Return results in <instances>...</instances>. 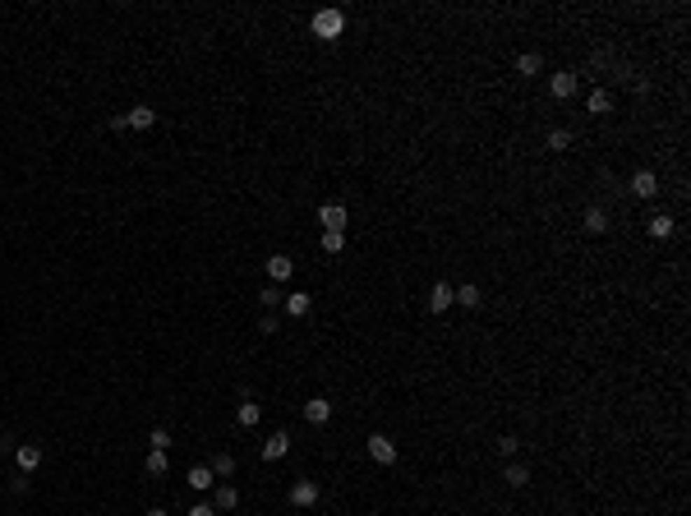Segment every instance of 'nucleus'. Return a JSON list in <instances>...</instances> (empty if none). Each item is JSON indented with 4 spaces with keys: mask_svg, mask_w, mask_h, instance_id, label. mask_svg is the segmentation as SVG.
Here are the masks:
<instances>
[{
    "mask_svg": "<svg viewBox=\"0 0 691 516\" xmlns=\"http://www.w3.org/2000/svg\"><path fill=\"white\" fill-rule=\"evenodd\" d=\"M258 415H263V406H258V401H249V396H244V401H240V410H235L240 428H253V424H258Z\"/></svg>",
    "mask_w": 691,
    "mask_h": 516,
    "instance_id": "6ab92c4d",
    "label": "nucleus"
},
{
    "mask_svg": "<svg viewBox=\"0 0 691 516\" xmlns=\"http://www.w3.org/2000/svg\"><path fill=\"white\" fill-rule=\"evenodd\" d=\"M585 111H590V116H608V111H613V97H608V88H594L590 97H585Z\"/></svg>",
    "mask_w": 691,
    "mask_h": 516,
    "instance_id": "dca6fc26",
    "label": "nucleus"
},
{
    "mask_svg": "<svg viewBox=\"0 0 691 516\" xmlns=\"http://www.w3.org/2000/svg\"><path fill=\"white\" fill-rule=\"evenodd\" d=\"M516 447H521V442H516V438H512V433H503V438H498V452H503L507 461H512V456H516Z\"/></svg>",
    "mask_w": 691,
    "mask_h": 516,
    "instance_id": "c85d7f7f",
    "label": "nucleus"
},
{
    "mask_svg": "<svg viewBox=\"0 0 691 516\" xmlns=\"http://www.w3.org/2000/svg\"><path fill=\"white\" fill-rule=\"evenodd\" d=\"M576 88H581V74H576V69H558V74L549 78V92L558 102H571V97H576Z\"/></svg>",
    "mask_w": 691,
    "mask_h": 516,
    "instance_id": "f03ea898",
    "label": "nucleus"
},
{
    "mask_svg": "<svg viewBox=\"0 0 691 516\" xmlns=\"http://www.w3.org/2000/svg\"><path fill=\"white\" fill-rule=\"evenodd\" d=\"M549 148L553 153H567L571 148V130H549Z\"/></svg>",
    "mask_w": 691,
    "mask_h": 516,
    "instance_id": "a878e982",
    "label": "nucleus"
},
{
    "mask_svg": "<svg viewBox=\"0 0 691 516\" xmlns=\"http://www.w3.org/2000/svg\"><path fill=\"white\" fill-rule=\"evenodd\" d=\"M503 480H507V484H512V489H526V484H530V470H526V466H521V461H507V470H503Z\"/></svg>",
    "mask_w": 691,
    "mask_h": 516,
    "instance_id": "412c9836",
    "label": "nucleus"
},
{
    "mask_svg": "<svg viewBox=\"0 0 691 516\" xmlns=\"http://www.w3.org/2000/svg\"><path fill=\"white\" fill-rule=\"evenodd\" d=\"M281 300H286V291H281V286H267V291H258V305H263V309L281 305Z\"/></svg>",
    "mask_w": 691,
    "mask_h": 516,
    "instance_id": "cd10ccee",
    "label": "nucleus"
},
{
    "mask_svg": "<svg viewBox=\"0 0 691 516\" xmlns=\"http://www.w3.org/2000/svg\"><path fill=\"white\" fill-rule=\"evenodd\" d=\"M286 452H291V433H272V438L263 442V461H281Z\"/></svg>",
    "mask_w": 691,
    "mask_h": 516,
    "instance_id": "ddd939ff",
    "label": "nucleus"
},
{
    "mask_svg": "<svg viewBox=\"0 0 691 516\" xmlns=\"http://www.w3.org/2000/svg\"><path fill=\"white\" fill-rule=\"evenodd\" d=\"M309 28H314V37H319V42H337L341 33H346V14L341 10H314V19H309Z\"/></svg>",
    "mask_w": 691,
    "mask_h": 516,
    "instance_id": "f257e3e1",
    "label": "nucleus"
},
{
    "mask_svg": "<svg viewBox=\"0 0 691 516\" xmlns=\"http://www.w3.org/2000/svg\"><path fill=\"white\" fill-rule=\"evenodd\" d=\"M319 484H314V480H295V484H291V503H295V507H314V503H319Z\"/></svg>",
    "mask_w": 691,
    "mask_h": 516,
    "instance_id": "6e6552de",
    "label": "nucleus"
},
{
    "mask_svg": "<svg viewBox=\"0 0 691 516\" xmlns=\"http://www.w3.org/2000/svg\"><path fill=\"white\" fill-rule=\"evenodd\" d=\"M452 305H456V286L433 281V291H428V309H433V314H447Z\"/></svg>",
    "mask_w": 691,
    "mask_h": 516,
    "instance_id": "20e7f679",
    "label": "nucleus"
},
{
    "mask_svg": "<svg viewBox=\"0 0 691 516\" xmlns=\"http://www.w3.org/2000/svg\"><path fill=\"white\" fill-rule=\"evenodd\" d=\"M305 419H309V424H328V419H332V401H328V396H309V401H305Z\"/></svg>",
    "mask_w": 691,
    "mask_h": 516,
    "instance_id": "9d476101",
    "label": "nucleus"
},
{
    "mask_svg": "<svg viewBox=\"0 0 691 516\" xmlns=\"http://www.w3.org/2000/svg\"><path fill=\"white\" fill-rule=\"evenodd\" d=\"M212 507H217V512H230V507H240V494H235V484L221 480V484H217V494H212Z\"/></svg>",
    "mask_w": 691,
    "mask_h": 516,
    "instance_id": "f8f14e48",
    "label": "nucleus"
},
{
    "mask_svg": "<svg viewBox=\"0 0 691 516\" xmlns=\"http://www.w3.org/2000/svg\"><path fill=\"white\" fill-rule=\"evenodd\" d=\"M277 328H281V323H277V319H272V314H263V319H258V332H263V337H272V332H277Z\"/></svg>",
    "mask_w": 691,
    "mask_h": 516,
    "instance_id": "c756f323",
    "label": "nucleus"
},
{
    "mask_svg": "<svg viewBox=\"0 0 691 516\" xmlns=\"http://www.w3.org/2000/svg\"><path fill=\"white\" fill-rule=\"evenodd\" d=\"M650 235H655V240H669L673 235V217L669 212H655V217H650Z\"/></svg>",
    "mask_w": 691,
    "mask_h": 516,
    "instance_id": "4be33fe9",
    "label": "nucleus"
},
{
    "mask_svg": "<svg viewBox=\"0 0 691 516\" xmlns=\"http://www.w3.org/2000/svg\"><path fill=\"white\" fill-rule=\"evenodd\" d=\"M185 480H189V489H194V494H208L212 484H217V475H212L208 466H194V470H189Z\"/></svg>",
    "mask_w": 691,
    "mask_h": 516,
    "instance_id": "2eb2a0df",
    "label": "nucleus"
},
{
    "mask_svg": "<svg viewBox=\"0 0 691 516\" xmlns=\"http://www.w3.org/2000/svg\"><path fill=\"white\" fill-rule=\"evenodd\" d=\"M14 461H19L23 475H33L37 466H42V447H37V442H19V447H14Z\"/></svg>",
    "mask_w": 691,
    "mask_h": 516,
    "instance_id": "423d86ee",
    "label": "nucleus"
},
{
    "mask_svg": "<svg viewBox=\"0 0 691 516\" xmlns=\"http://www.w3.org/2000/svg\"><path fill=\"white\" fill-rule=\"evenodd\" d=\"M627 189H631L636 198H655L659 194V176H655V171H636V176L627 180Z\"/></svg>",
    "mask_w": 691,
    "mask_h": 516,
    "instance_id": "0eeeda50",
    "label": "nucleus"
},
{
    "mask_svg": "<svg viewBox=\"0 0 691 516\" xmlns=\"http://www.w3.org/2000/svg\"><path fill=\"white\" fill-rule=\"evenodd\" d=\"M480 286H470V281H466V286H456V305H466V309H480Z\"/></svg>",
    "mask_w": 691,
    "mask_h": 516,
    "instance_id": "5701e85b",
    "label": "nucleus"
},
{
    "mask_svg": "<svg viewBox=\"0 0 691 516\" xmlns=\"http://www.w3.org/2000/svg\"><path fill=\"white\" fill-rule=\"evenodd\" d=\"M369 456L378 466H392L396 461V442L387 438V433H369Z\"/></svg>",
    "mask_w": 691,
    "mask_h": 516,
    "instance_id": "7ed1b4c3",
    "label": "nucleus"
},
{
    "mask_svg": "<svg viewBox=\"0 0 691 516\" xmlns=\"http://www.w3.org/2000/svg\"><path fill=\"white\" fill-rule=\"evenodd\" d=\"M346 249V235L341 231H323V253H341Z\"/></svg>",
    "mask_w": 691,
    "mask_h": 516,
    "instance_id": "bb28decb",
    "label": "nucleus"
},
{
    "mask_svg": "<svg viewBox=\"0 0 691 516\" xmlns=\"http://www.w3.org/2000/svg\"><path fill=\"white\" fill-rule=\"evenodd\" d=\"M281 305H286V314H291V319H305L309 309H314V300H309L305 291H291V295H286Z\"/></svg>",
    "mask_w": 691,
    "mask_h": 516,
    "instance_id": "4468645a",
    "label": "nucleus"
},
{
    "mask_svg": "<svg viewBox=\"0 0 691 516\" xmlns=\"http://www.w3.org/2000/svg\"><path fill=\"white\" fill-rule=\"evenodd\" d=\"M208 470L217 475V480H230V475H235V456H230V452H217V456L208 461Z\"/></svg>",
    "mask_w": 691,
    "mask_h": 516,
    "instance_id": "aec40b11",
    "label": "nucleus"
},
{
    "mask_svg": "<svg viewBox=\"0 0 691 516\" xmlns=\"http://www.w3.org/2000/svg\"><path fill=\"white\" fill-rule=\"evenodd\" d=\"M319 221H323V231H346L351 212L341 208V203H323V208H319Z\"/></svg>",
    "mask_w": 691,
    "mask_h": 516,
    "instance_id": "39448f33",
    "label": "nucleus"
},
{
    "mask_svg": "<svg viewBox=\"0 0 691 516\" xmlns=\"http://www.w3.org/2000/svg\"><path fill=\"white\" fill-rule=\"evenodd\" d=\"M143 470H148V475H166V470H171L166 452H153V447H148V461H143Z\"/></svg>",
    "mask_w": 691,
    "mask_h": 516,
    "instance_id": "b1692460",
    "label": "nucleus"
},
{
    "mask_svg": "<svg viewBox=\"0 0 691 516\" xmlns=\"http://www.w3.org/2000/svg\"><path fill=\"white\" fill-rule=\"evenodd\" d=\"M267 277H272V281H291V277H295V258H291V253H272V258H267Z\"/></svg>",
    "mask_w": 691,
    "mask_h": 516,
    "instance_id": "1a4fd4ad",
    "label": "nucleus"
},
{
    "mask_svg": "<svg viewBox=\"0 0 691 516\" xmlns=\"http://www.w3.org/2000/svg\"><path fill=\"white\" fill-rule=\"evenodd\" d=\"M185 516H217V507H212V503H194Z\"/></svg>",
    "mask_w": 691,
    "mask_h": 516,
    "instance_id": "7c9ffc66",
    "label": "nucleus"
},
{
    "mask_svg": "<svg viewBox=\"0 0 691 516\" xmlns=\"http://www.w3.org/2000/svg\"><path fill=\"white\" fill-rule=\"evenodd\" d=\"M539 69H544V55H539V51H521V55H516V74H521V78H535Z\"/></svg>",
    "mask_w": 691,
    "mask_h": 516,
    "instance_id": "9b49d317",
    "label": "nucleus"
},
{
    "mask_svg": "<svg viewBox=\"0 0 691 516\" xmlns=\"http://www.w3.org/2000/svg\"><path fill=\"white\" fill-rule=\"evenodd\" d=\"M148 516H166V512H162V507H153V512H148Z\"/></svg>",
    "mask_w": 691,
    "mask_h": 516,
    "instance_id": "2f4dec72",
    "label": "nucleus"
},
{
    "mask_svg": "<svg viewBox=\"0 0 691 516\" xmlns=\"http://www.w3.org/2000/svg\"><path fill=\"white\" fill-rule=\"evenodd\" d=\"M125 120H130V130H153V125H157V111L153 106H134Z\"/></svg>",
    "mask_w": 691,
    "mask_h": 516,
    "instance_id": "f3484780",
    "label": "nucleus"
},
{
    "mask_svg": "<svg viewBox=\"0 0 691 516\" xmlns=\"http://www.w3.org/2000/svg\"><path fill=\"white\" fill-rule=\"evenodd\" d=\"M585 231H590V235H603V231H608V212H603L599 203H594V208H585Z\"/></svg>",
    "mask_w": 691,
    "mask_h": 516,
    "instance_id": "a211bd4d",
    "label": "nucleus"
},
{
    "mask_svg": "<svg viewBox=\"0 0 691 516\" xmlns=\"http://www.w3.org/2000/svg\"><path fill=\"white\" fill-rule=\"evenodd\" d=\"M148 447H153V452H166V447H171V428H162V424H157L153 433H148Z\"/></svg>",
    "mask_w": 691,
    "mask_h": 516,
    "instance_id": "393cba45",
    "label": "nucleus"
}]
</instances>
